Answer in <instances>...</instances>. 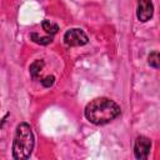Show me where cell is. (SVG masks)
<instances>
[{"label": "cell", "mask_w": 160, "mask_h": 160, "mask_svg": "<svg viewBox=\"0 0 160 160\" xmlns=\"http://www.w3.org/2000/svg\"><path fill=\"white\" fill-rule=\"evenodd\" d=\"M138 1H139V5H138L136 16L140 21L145 22V21L150 20L154 14L152 2H151V0H138Z\"/></svg>", "instance_id": "cell-5"}, {"label": "cell", "mask_w": 160, "mask_h": 160, "mask_svg": "<svg viewBox=\"0 0 160 160\" xmlns=\"http://www.w3.org/2000/svg\"><path fill=\"white\" fill-rule=\"evenodd\" d=\"M88 41V35L80 29H70L64 35V42L68 46H81Z\"/></svg>", "instance_id": "cell-3"}, {"label": "cell", "mask_w": 160, "mask_h": 160, "mask_svg": "<svg viewBox=\"0 0 160 160\" xmlns=\"http://www.w3.org/2000/svg\"><path fill=\"white\" fill-rule=\"evenodd\" d=\"M54 80H55V78H54L52 75H49V76H45V78L41 80V84H42L45 88H50V86L54 84Z\"/></svg>", "instance_id": "cell-10"}, {"label": "cell", "mask_w": 160, "mask_h": 160, "mask_svg": "<svg viewBox=\"0 0 160 160\" xmlns=\"http://www.w3.org/2000/svg\"><path fill=\"white\" fill-rule=\"evenodd\" d=\"M30 38H31V40L34 42L40 44V45H48V44H50L52 41V38L51 36H41V35L36 34V32H32L30 35Z\"/></svg>", "instance_id": "cell-7"}, {"label": "cell", "mask_w": 160, "mask_h": 160, "mask_svg": "<svg viewBox=\"0 0 160 160\" xmlns=\"http://www.w3.org/2000/svg\"><path fill=\"white\" fill-rule=\"evenodd\" d=\"M41 26H42V30H45L50 35H55L59 31V26L56 24H54V22H50L49 20H44Z\"/></svg>", "instance_id": "cell-8"}, {"label": "cell", "mask_w": 160, "mask_h": 160, "mask_svg": "<svg viewBox=\"0 0 160 160\" xmlns=\"http://www.w3.org/2000/svg\"><path fill=\"white\" fill-rule=\"evenodd\" d=\"M42 68H44V61L42 60H35V61H32L30 64V68H29V71H30L31 78L32 79H36L38 75L41 72Z\"/></svg>", "instance_id": "cell-6"}, {"label": "cell", "mask_w": 160, "mask_h": 160, "mask_svg": "<svg viewBox=\"0 0 160 160\" xmlns=\"http://www.w3.org/2000/svg\"><path fill=\"white\" fill-rule=\"evenodd\" d=\"M148 62L150 66L155 68V69H159V65H160V61H159V52L158 51H152L149 54V58H148Z\"/></svg>", "instance_id": "cell-9"}, {"label": "cell", "mask_w": 160, "mask_h": 160, "mask_svg": "<svg viewBox=\"0 0 160 160\" xmlns=\"http://www.w3.org/2000/svg\"><path fill=\"white\" fill-rule=\"evenodd\" d=\"M150 149H151V141L146 136H139L135 140L134 154H135V158L136 159H139V160L146 159L149 156Z\"/></svg>", "instance_id": "cell-4"}, {"label": "cell", "mask_w": 160, "mask_h": 160, "mask_svg": "<svg viewBox=\"0 0 160 160\" xmlns=\"http://www.w3.org/2000/svg\"><path fill=\"white\" fill-rule=\"evenodd\" d=\"M119 114L120 106L114 100L108 98H96L85 108V118L95 125L108 124L118 118Z\"/></svg>", "instance_id": "cell-1"}, {"label": "cell", "mask_w": 160, "mask_h": 160, "mask_svg": "<svg viewBox=\"0 0 160 160\" xmlns=\"http://www.w3.org/2000/svg\"><path fill=\"white\" fill-rule=\"evenodd\" d=\"M34 134L31 126L26 122H21L16 126L14 141H12V156L18 160L28 159L34 149Z\"/></svg>", "instance_id": "cell-2"}]
</instances>
